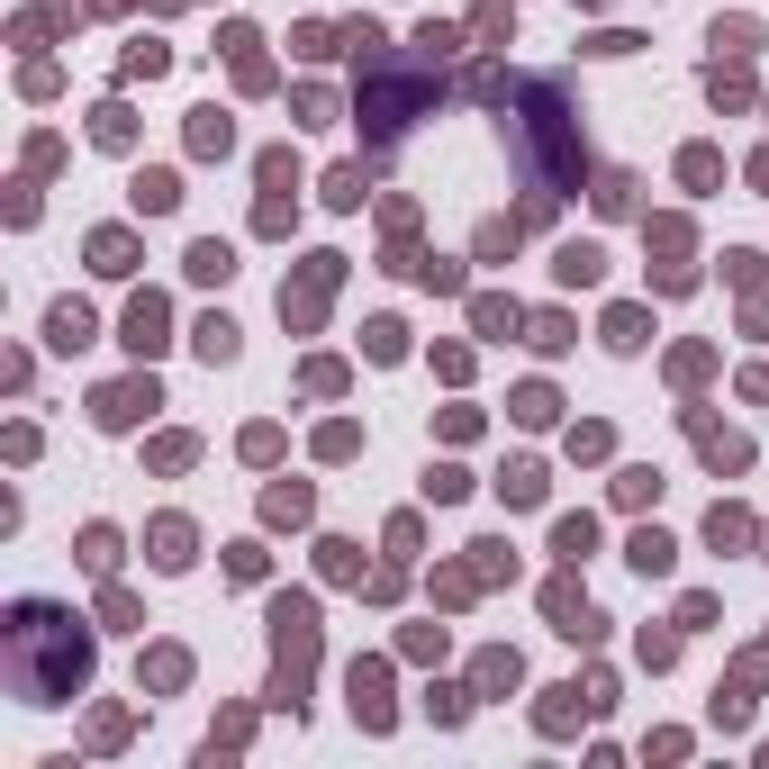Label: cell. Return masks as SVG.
Returning <instances> with one entry per match:
<instances>
[{"instance_id":"cell-1","label":"cell","mask_w":769,"mask_h":769,"mask_svg":"<svg viewBox=\"0 0 769 769\" xmlns=\"http://www.w3.org/2000/svg\"><path fill=\"white\" fill-rule=\"evenodd\" d=\"M0 670H10V688L28 697V707H63L82 679H91V634L82 615L63 607H10V624H0Z\"/></svg>"},{"instance_id":"cell-29","label":"cell","mask_w":769,"mask_h":769,"mask_svg":"<svg viewBox=\"0 0 769 769\" xmlns=\"http://www.w3.org/2000/svg\"><path fill=\"white\" fill-rule=\"evenodd\" d=\"M751 37H760V28H751V19H716V46H724V55H733V63H742V55H751Z\"/></svg>"},{"instance_id":"cell-8","label":"cell","mask_w":769,"mask_h":769,"mask_svg":"<svg viewBox=\"0 0 769 769\" xmlns=\"http://www.w3.org/2000/svg\"><path fill=\"white\" fill-rule=\"evenodd\" d=\"M91 272H109V282H118V272H136V236H127V227H100V236H91Z\"/></svg>"},{"instance_id":"cell-13","label":"cell","mask_w":769,"mask_h":769,"mask_svg":"<svg viewBox=\"0 0 769 769\" xmlns=\"http://www.w3.org/2000/svg\"><path fill=\"white\" fill-rule=\"evenodd\" d=\"M155 562H164V571H190V525H181V516L155 525Z\"/></svg>"},{"instance_id":"cell-6","label":"cell","mask_w":769,"mask_h":769,"mask_svg":"<svg viewBox=\"0 0 769 769\" xmlns=\"http://www.w3.org/2000/svg\"><path fill=\"white\" fill-rule=\"evenodd\" d=\"M354 716H363L372 733H390V670H381V661H354Z\"/></svg>"},{"instance_id":"cell-26","label":"cell","mask_w":769,"mask_h":769,"mask_svg":"<svg viewBox=\"0 0 769 769\" xmlns=\"http://www.w3.org/2000/svg\"><path fill=\"white\" fill-rule=\"evenodd\" d=\"M263 516H272V525H299V516H308V489H272Z\"/></svg>"},{"instance_id":"cell-36","label":"cell","mask_w":769,"mask_h":769,"mask_svg":"<svg viewBox=\"0 0 769 769\" xmlns=\"http://www.w3.org/2000/svg\"><path fill=\"white\" fill-rule=\"evenodd\" d=\"M426 707H435L444 724H462V716H471V688H435V697H426Z\"/></svg>"},{"instance_id":"cell-33","label":"cell","mask_w":769,"mask_h":769,"mask_svg":"<svg viewBox=\"0 0 769 769\" xmlns=\"http://www.w3.org/2000/svg\"><path fill=\"white\" fill-rule=\"evenodd\" d=\"M707 91H716V100L733 109V100H751V73H742V63H733V73H724V63H716V82H707Z\"/></svg>"},{"instance_id":"cell-14","label":"cell","mask_w":769,"mask_h":769,"mask_svg":"<svg viewBox=\"0 0 769 769\" xmlns=\"http://www.w3.org/2000/svg\"><path fill=\"white\" fill-rule=\"evenodd\" d=\"M697 453H707L716 471H742V462H751V444H742V435H716V426H697Z\"/></svg>"},{"instance_id":"cell-28","label":"cell","mask_w":769,"mask_h":769,"mask_svg":"<svg viewBox=\"0 0 769 769\" xmlns=\"http://www.w3.org/2000/svg\"><path fill=\"white\" fill-rule=\"evenodd\" d=\"M317 552H326V580H363V552L354 543H317Z\"/></svg>"},{"instance_id":"cell-11","label":"cell","mask_w":769,"mask_h":769,"mask_svg":"<svg viewBox=\"0 0 769 769\" xmlns=\"http://www.w3.org/2000/svg\"><path fill=\"white\" fill-rule=\"evenodd\" d=\"M136 208H146V218H164V208H181V181H172V172H136Z\"/></svg>"},{"instance_id":"cell-20","label":"cell","mask_w":769,"mask_h":769,"mask_svg":"<svg viewBox=\"0 0 769 769\" xmlns=\"http://www.w3.org/2000/svg\"><path fill=\"white\" fill-rule=\"evenodd\" d=\"M471 317H480V335H516V326H525V308H516V299H480Z\"/></svg>"},{"instance_id":"cell-31","label":"cell","mask_w":769,"mask_h":769,"mask_svg":"<svg viewBox=\"0 0 769 769\" xmlns=\"http://www.w3.org/2000/svg\"><path fill=\"white\" fill-rule=\"evenodd\" d=\"M552 407H562L552 390H516V416H525V426H552Z\"/></svg>"},{"instance_id":"cell-35","label":"cell","mask_w":769,"mask_h":769,"mask_svg":"<svg viewBox=\"0 0 769 769\" xmlns=\"http://www.w3.org/2000/svg\"><path fill=\"white\" fill-rule=\"evenodd\" d=\"M146 679H155V688H181V679H190V661H181V652H155V661H146Z\"/></svg>"},{"instance_id":"cell-37","label":"cell","mask_w":769,"mask_h":769,"mask_svg":"<svg viewBox=\"0 0 769 769\" xmlns=\"http://www.w3.org/2000/svg\"><path fill=\"white\" fill-rule=\"evenodd\" d=\"M91 10H127V0H91Z\"/></svg>"},{"instance_id":"cell-16","label":"cell","mask_w":769,"mask_h":769,"mask_svg":"<svg viewBox=\"0 0 769 769\" xmlns=\"http://www.w3.org/2000/svg\"><path fill=\"white\" fill-rule=\"evenodd\" d=\"M227 272H236V254H227L218 236H199V245H190V282H227Z\"/></svg>"},{"instance_id":"cell-22","label":"cell","mask_w":769,"mask_h":769,"mask_svg":"<svg viewBox=\"0 0 769 769\" xmlns=\"http://www.w3.org/2000/svg\"><path fill=\"white\" fill-rule=\"evenodd\" d=\"M199 354L208 363H236V326L227 317H199Z\"/></svg>"},{"instance_id":"cell-24","label":"cell","mask_w":769,"mask_h":769,"mask_svg":"<svg viewBox=\"0 0 769 769\" xmlns=\"http://www.w3.org/2000/svg\"><path fill=\"white\" fill-rule=\"evenodd\" d=\"M363 190H372V181H363V164H344V172H326V199H335V208H363Z\"/></svg>"},{"instance_id":"cell-17","label":"cell","mask_w":769,"mask_h":769,"mask_svg":"<svg viewBox=\"0 0 769 769\" xmlns=\"http://www.w3.org/2000/svg\"><path fill=\"white\" fill-rule=\"evenodd\" d=\"M471 688H480V697H499V688H516V652H480V670H471Z\"/></svg>"},{"instance_id":"cell-15","label":"cell","mask_w":769,"mask_h":769,"mask_svg":"<svg viewBox=\"0 0 769 769\" xmlns=\"http://www.w3.org/2000/svg\"><path fill=\"white\" fill-rule=\"evenodd\" d=\"M190 146H199V155H227V146H236L227 109H199V118H190Z\"/></svg>"},{"instance_id":"cell-34","label":"cell","mask_w":769,"mask_h":769,"mask_svg":"<svg viewBox=\"0 0 769 769\" xmlns=\"http://www.w3.org/2000/svg\"><path fill=\"white\" fill-rule=\"evenodd\" d=\"M299 127H335V91H299Z\"/></svg>"},{"instance_id":"cell-21","label":"cell","mask_w":769,"mask_h":769,"mask_svg":"<svg viewBox=\"0 0 769 769\" xmlns=\"http://www.w3.org/2000/svg\"><path fill=\"white\" fill-rule=\"evenodd\" d=\"M91 136H100V146H109V155H127V136H136V118H127V109H118V100H109V109H100V118H91Z\"/></svg>"},{"instance_id":"cell-7","label":"cell","mask_w":769,"mask_h":769,"mask_svg":"<svg viewBox=\"0 0 769 769\" xmlns=\"http://www.w3.org/2000/svg\"><path fill=\"white\" fill-rule=\"evenodd\" d=\"M46 344H55V354H82V344H91V308L82 299H55L46 308Z\"/></svg>"},{"instance_id":"cell-4","label":"cell","mask_w":769,"mask_h":769,"mask_svg":"<svg viewBox=\"0 0 769 769\" xmlns=\"http://www.w3.org/2000/svg\"><path fill=\"white\" fill-rule=\"evenodd\" d=\"M155 407H164V390H155V381H109V390L91 398L100 426H136V416H155Z\"/></svg>"},{"instance_id":"cell-18","label":"cell","mask_w":769,"mask_h":769,"mask_svg":"<svg viewBox=\"0 0 769 769\" xmlns=\"http://www.w3.org/2000/svg\"><path fill=\"white\" fill-rule=\"evenodd\" d=\"M499 489H507V507H534V499H543V462H507Z\"/></svg>"},{"instance_id":"cell-2","label":"cell","mask_w":769,"mask_h":769,"mask_svg":"<svg viewBox=\"0 0 769 769\" xmlns=\"http://www.w3.org/2000/svg\"><path fill=\"white\" fill-rule=\"evenodd\" d=\"M317 670V598H272V707H308Z\"/></svg>"},{"instance_id":"cell-23","label":"cell","mask_w":769,"mask_h":769,"mask_svg":"<svg viewBox=\"0 0 769 769\" xmlns=\"http://www.w3.org/2000/svg\"><path fill=\"white\" fill-rule=\"evenodd\" d=\"M661 499V471H624L615 480V507H652Z\"/></svg>"},{"instance_id":"cell-30","label":"cell","mask_w":769,"mask_h":769,"mask_svg":"<svg viewBox=\"0 0 769 769\" xmlns=\"http://www.w3.org/2000/svg\"><path fill=\"white\" fill-rule=\"evenodd\" d=\"M707 534H716V543H751V516H742V507H716Z\"/></svg>"},{"instance_id":"cell-19","label":"cell","mask_w":769,"mask_h":769,"mask_svg":"<svg viewBox=\"0 0 769 769\" xmlns=\"http://www.w3.org/2000/svg\"><path fill=\"white\" fill-rule=\"evenodd\" d=\"M82 571H100V580L118 571V525H91L82 534Z\"/></svg>"},{"instance_id":"cell-27","label":"cell","mask_w":769,"mask_h":769,"mask_svg":"<svg viewBox=\"0 0 769 769\" xmlns=\"http://www.w3.org/2000/svg\"><path fill=\"white\" fill-rule=\"evenodd\" d=\"M607 344H615V354H634V344H643V308H615L607 317Z\"/></svg>"},{"instance_id":"cell-25","label":"cell","mask_w":769,"mask_h":769,"mask_svg":"<svg viewBox=\"0 0 769 769\" xmlns=\"http://www.w3.org/2000/svg\"><path fill=\"white\" fill-rule=\"evenodd\" d=\"M363 335H372V363H398V354H407V326H398V317H381V326H363Z\"/></svg>"},{"instance_id":"cell-32","label":"cell","mask_w":769,"mask_h":769,"mask_svg":"<svg viewBox=\"0 0 769 769\" xmlns=\"http://www.w3.org/2000/svg\"><path fill=\"white\" fill-rule=\"evenodd\" d=\"M462 489H471V480H462L453 462H435V471H426V499H444V507H453V499H462Z\"/></svg>"},{"instance_id":"cell-10","label":"cell","mask_w":769,"mask_h":769,"mask_svg":"<svg viewBox=\"0 0 769 769\" xmlns=\"http://www.w3.org/2000/svg\"><path fill=\"white\" fill-rule=\"evenodd\" d=\"M552 552H562V562H589L598 552V516H562L552 525Z\"/></svg>"},{"instance_id":"cell-9","label":"cell","mask_w":769,"mask_h":769,"mask_svg":"<svg viewBox=\"0 0 769 769\" xmlns=\"http://www.w3.org/2000/svg\"><path fill=\"white\" fill-rule=\"evenodd\" d=\"M624 562H634V571H643V580H661V571H670V562H679V543H670V534H661V525H643V534H634V552H624Z\"/></svg>"},{"instance_id":"cell-12","label":"cell","mask_w":769,"mask_h":769,"mask_svg":"<svg viewBox=\"0 0 769 769\" xmlns=\"http://www.w3.org/2000/svg\"><path fill=\"white\" fill-rule=\"evenodd\" d=\"M552 272H562V282H571V290H589V282H598V272H607V254H598V245H562V263H552Z\"/></svg>"},{"instance_id":"cell-5","label":"cell","mask_w":769,"mask_h":769,"mask_svg":"<svg viewBox=\"0 0 769 769\" xmlns=\"http://www.w3.org/2000/svg\"><path fill=\"white\" fill-rule=\"evenodd\" d=\"M136 354H164V335H172V308L155 299V290H136V308H127V326H118Z\"/></svg>"},{"instance_id":"cell-3","label":"cell","mask_w":769,"mask_h":769,"mask_svg":"<svg viewBox=\"0 0 769 769\" xmlns=\"http://www.w3.org/2000/svg\"><path fill=\"white\" fill-rule=\"evenodd\" d=\"M335 272H344V254H308L299 290L282 282V317H290V326H317V308H326V290H335Z\"/></svg>"}]
</instances>
